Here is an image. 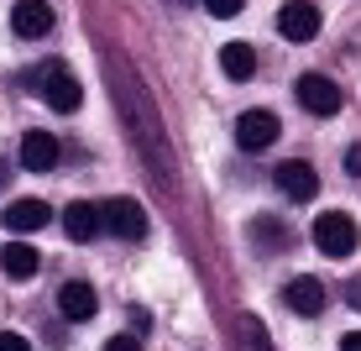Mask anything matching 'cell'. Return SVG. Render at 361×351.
Wrapping results in <instances>:
<instances>
[{
	"mask_svg": "<svg viewBox=\"0 0 361 351\" xmlns=\"http://www.w3.org/2000/svg\"><path fill=\"white\" fill-rule=\"evenodd\" d=\"M99 231L121 236V242H142L147 236V215L136 199H110V205H99Z\"/></svg>",
	"mask_w": 361,
	"mask_h": 351,
	"instance_id": "2",
	"label": "cell"
},
{
	"mask_svg": "<svg viewBox=\"0 0 361 351\" xmlns=\"http://www.w3.org/2000/svg\"><path fill=\"white\" fill-rule=\"evenodd\" d=\"M345 173H351V179L361 173V147H345Z\"/></svg>",
	"mask_w": 361,
	"mask_h": 351,
	"instance_id": "20",
	"label": "cell"
},
{
	"mask_svg": "<svg viewBox=\"0 0 361 351\" xmlns=\"http://www.w3.org/2000/svg\"><path fill=\"white\" fill-rule=\"evenodd\" d=\"M220 73H226V79H252L257 73V53H252V42H226L220 47Z\"/></svg>",
	"mask_w": 361,
	"mask_h": 351,
	"instance_id": "14",
	"label": "cell"
},
{
	"mask_svg": "<svg viewBox=\"0 0 361 351\" xmlns=\"http://www.w3.org/2000/svg\"><path fill=\"white\" fill-rule=\"evenodd\" d=\"M314 246L325 257H335V262L351 257L356 252V220L345 215V210H325V215L314 220Z\"/></svg>",
	"mask_w": 361,
	"mask_h": 351,
	"instance_id": "1",
	"label": "cell"
},
{
	"mask_svg": "<svg viewBox=\"0 0 361 351\" xmlns=\"http://www.w3.org/2000/svg\"><path fill=\"white\" fill-rule=\"evenodd\" d=\"M63 231H68V242H94L99 236V210L84 205V199H73L63 210Z\"/></svg>",
	"mask_w": 361,
	"mask_h": 351,
	"instance_id": "13",
	"label": "cell"
},
{
	"mask_svg": "<svg viewBox=\"0 0 361 351\" xmlns=\"http://www.w3.org/2000/svg\"><path fill=\"white\" fill-rule=\"evenodd\" d=\"M199 6H204L209 16H226V21H231V16H241V6H246V0H199Z\"/></svg>",
	"mask_w": 361,
	"mask_h": 351,
	"instance_id": "17",
	"label": "cell"
},
{
	"mask_svg": "<svg viewBox=\"0 0 361 351\" xmlns=\"http://www.w3.org/2000/svg\"><path fill=\"white\" fill-rule=\"evenodd\" d=\"M283 299H288V309H293V315L314 320L319 309H325V283H319V278H293L288 288H283Z\"/></svg>",
	"mask_w": 361,
	"mask_h": 351,
	"instance_id": "11",
	"label": "cell"
},
{
	"mask_svg": "<svg viewBox=\"0 0 361 351\" xmlns=\"http://www.w3.org/2000/svg\"><path fill=\"white\" fill-rule=\"evenodd\" d=\"M272 184H278L288 199H298V205L319 194V173L309 168V162H298V157L293 162H278V168H272Z\"/></svg>",
	"mask_w": 361,
	"mask_h": 351,
	"instance_id": "6",
	"label": "cell"
},
{
	"mask_svg": "<svg viewBox=\"0 0 361 351\" xmlns=\"http://www.w3.org/2000/svg\"><path fill=\"white\" fill-rule=\"evenodd\" d=\"M58 309H63V320H73V325H84V320H94V309H99V299H94V288L90 283H63L58 288Z\"/></svg>",
	"mask_w": 361,
	"mask_h": 351,
	"instance_id": "10",
	"label": "cell"
},
{
	"mask_svg": "<svg viewBox=\"0 0 361 351\" xmlns=\"http://www.w3.org/2000/svg\"><path fill=\"white\" fill-rule=\"evenodd\" d=\"M47 220H53V210H47L42 199H16V205L6 210V225H11V231H42Z\"/></svg>",
	"mask_w": 361,
	"mask_h": 351,
	"instance_id": "16",
	"label": "cell"
},
{
	"mask_svg": "<svg viewBox=\"0 0 361 351\" xmlns=\"http://www.w3.org/2000/svg\"><path fill=\"white\" fill-rule=\"evenodd\" d=\"M252 246L262 257H278V252H288V246H293V231H283L278 220L262 215V220H252Z\"/></svg>",
	"mask_w": 361,
	"mask_h": 351,
	"instance_id": "15",
	"label": "cell"
},
{
	"mask_svg": "<svg viewBox=\"0 0 361 351\" xmlns=\"http://www.w3.org/2000/svg\"><path fill=\"white\" fill-rule=\"evenodd\" d=\"M11 32H16V37H47V32H53V6H47V0H16V11H11Z\"/></svg>",
	"mask_w": 361,
	"mask_h": 351,
	"instance_id": "8",
	"label": "cell"
},
{
	"mask_svg": "<svg viewBox=\"0 0 361 351\" xmlns=\"http://www.w3.org/2000/svg\"><path fill=\"white\" fill-rule=\"evenodd\" d=\"M293 90H298V105H304L309 116H335V110L345 105L341 84H335V79H325V73H304V79H298Z\"/></svg>",
	"mask_w": 361,
	"mask_h": 351,
	"instance_id": "3",
	"label": "cell"
},
{
	"mask_svg": "<svg viewBox=\"0 0 361 351\" xmlns=\"http://www.w3.org/2000/svg\"><path fill=\"white\" fill-rule=\"evenodd\" d=\"M278 116H272V110H246L241 121H235V142L246 147V153H257V147H272L278 142Z\"/></svg>",
	"mask_w": 361,
	"mask_h": 351,
	"instance_id": "7",
	"label": "cell"
},
{
	"mask_svg": "<svg viewBox=\"0 0 361 351\" xmlns=\"http://www.w3.org/2000/svg\"><path fill=\"white\" fill-rule=\"evenodd\" d=\"M136 346H142V335H116L105 351H136Z\"/></svg>",
	"mask_w": 361,
	"mask_h": 351,
	"instance_id": "19",
	"label": "cell"
},
{
	"mask_svg": "<svg viewBox=\"0 0 361 351\" xmlns=\"http://www.w3.org/2000/svg\"><path fill=\"white\" fill-rule=\"evenodd\" d=\"M0 351H32V341L16 335V331H0Z\"/></svg>",
	"mask_w": 361,
	"mask_h": 351,
	"instance_id": "18",
	"label": "cell"
},
{
	"mask_svg": "<svg viewBox=\"0 0 361 351\" xmlns=\"http://www.w3.org/2000/svg\"><path fill=\"white\" fill-rule=\"evenodd\" d=\"M0 268H6V278H16V283H27L37 268H42V252H32L27 242H11V246H0Z\"/></svg>",
	"mask_w": 361,
	"mask_h": 351,
	"instance_id": "12",
	"label": "cell"
},
{
	"mask_svg": "<svg viewBox=\"0 0 361 351\" xmlns=\"http://www.w3.org/2000/svg\"><path fill=\"white\" fill-rule=\"evenodd\" d=\"M42 95H47V105L58 110V116H73V110L84 105V84L73 79V73L63 64H53L47 69V84H42Z\"/></svg>",
	"mask_w": 361,
	"mask_h": 351,
	"instance_id": "5",
	"label": "cell"
},
{
	"mask_svg": "<svg viewBox=\"0 0 361 351\" xmlns=\"http://www.w3.org/2000/svg\"><path fill=\"white\" fill-rule=\"evenodd\" d=\"M319 27H325V16H319L314 0H288V6L278 11V32L288 37V42H314Z\"/></svg>",
	"mask_w": 361,
	"mask_h": 351,
	"instance_id": "4",
	"label": "cell"
},
{
	"mask_svg": "<svg viewBox=\"0 0 361 351\" xmlns=\"http://www.w3.org/2000/svg\"><path fill=\"white\" fill-rule=\"evenodd\" d=\"M21 168H27V173L58 168V136L53 131H27V136H21Z\"/></svg>",
	"mask_w": 361,
	"mask_h": 351,
	"instance_id": "9",
	"label": "cell"
}]
</instances>
